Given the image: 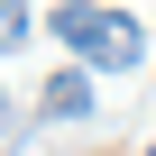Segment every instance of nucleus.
<instances>
[{
    "mask_svg": "<svg viewBox=\"0 0 156 156\" xmlns=\"http://www.w3.org/2000/svg\"><path fill=\"white\" fill-rule=\"evenodd\" d=\"M46 28H55L64 46H83V64H92V73H129V64L147 55V28H138V19H119V9H55Z\"/></svg>",
    "mask_w": 156,
    "mask_h": 156,
    "instance_id": "f257e3e1",
    "label": "nucleus"
},
{
    "mask_svg": "<svg viewBox=\"0 0 156 156\" xmlns=\"http://www.w3.org/2000/svg\"><path fill=\"white\" fill-rule=\"evenodd\" d=\"M37 110H46V119H83V110H92V83H83V73H55V83L37 92Z\"/></svg>",
    "mask_w": 156,
    "mask_h": 156,
    "instance_id": "f03ea898",
    "label": "nucleus"
}]
</instances>
